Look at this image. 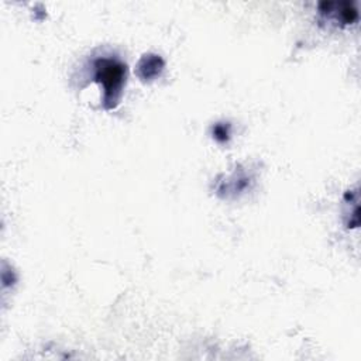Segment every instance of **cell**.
Masks as SVG:
<instances>
[{"mask_svg": "<svg viewBox=\"0 0 361 361\" xmlns=\"http://www.w3.org/2000/svg\"><path fill=\"white\" fill-rule=\"evenodd\" d=\"M94 68L96 80H99L104 87V102L109 103V107H111L120 96L126 78V66L116 59L102 58L96 61Z\"/></svg>", "mask_w": 361, "mask_h": 361, "instance_id": "6da1fadb", "label": "cell"}]
</instances>
